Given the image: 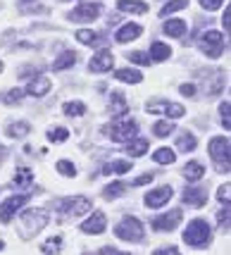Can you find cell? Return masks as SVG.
<instances>
[{
  "label": "cell",
  "mask_w": 231,
  "mask_h": 255,
  "mask_svg": "<svg viewBox=\"0 0 231 255\" xmlns=\"http://www.w3.org/2000/svg\"><path fill=\"white\" fill-rule=\"evenodd\" d=\"M117 7L121 12H133V14H143L148 12V2H138V0H119Z\"/></svg>",
  "instance_id": "ac0fdd59"
},
{
  "label": "cell",
  "mask_w": 231,
  "mask_h": 255,
  "mask_svg": "<svg viewBox=\"0 0 231 255\" xmlns=\"http://www.w3.org/2000/svg\"><path fill=\"white\" fill-rule=\"evenodd\" d=\"M169 198H172V189H169V186H160V189L150 191V193L145 196V205H148V208H162V205H167Z\"/></svg>",
  "instance_id": "5bb4252c"
},
{
  "label": "cell",
  "mask_w": 231,
  "mask_h": 255,
  "mask_svg": "<svg viewBox=\"0 0 231 255\" xmlns=\"http://www.w3.org/2000/svg\"><path fill=\"white\" fill-rule=\"evenodd\" d=\"M153 255H181L176 248H160V251H155Z\"/></svg>",
  "instance_id": "7dc6e473"
},
{
  "label": "cell",
  "mask_w": 231,
  "mask_h": 255,
  "mask_svg": "<svg viewBox=\"0 0 231 255\" xmlns=\"http://www.w3.org/2000/svg\"><path fill=\"white\" fill-rule=\"evenodd\" d=\"M217 198H220L222 203H229V184L220 186V191H217Z\"/></svg>",
  "instance_id": "ee69618b"
},
{
  "label": "cell",
  "mask_w": 231,
  "mask_h": 255,
  "mask_svg": "<svg viewBox=\"0 0 231 255\" xmlns=\"http://www.w3.org/2000/svg\"><path fill=\"white\" fill-rule=\"evenodd\" d=\"M5 155H7V150H5V145H0V162L5 160Z\"/></svg>",
  "instance_id": "f907efd6"
},
{
  "label": "cell",
  "mask_w": 231,
  "mask_h": 255,
  "mask_svg": "<svg viewBox=\"0 0 231 255\" xmlns=\"http://www.w3.org/2000/svg\"><path fill=\"white\" fill-rule=\"evenodd\" d=\"M29 131H31V127L26 122H12V124H7V131L5 133H7L10 138H24Z\"/></svg>",
  "instance_id": "d4e9b609"
},
{
  "label": "cell",
  "mask_w": 231,
  "mask_h": 255,
  "mask_svg": "<svg viewBox=\"0 0 231 255\" xmlns=\"http://www.w3.org/2000/svg\"><path fill=\"white\" fill-rule=\"evenodd\" d=\"M210 157L217 162L220 172H229V138L227 136H217L210 141Z\"/></svg>",
  "instance_id": "8992f818"
},
{
  "label": "cell",
  "mask_w": 231,
  "mask_h": 255,
  "mask_svg": "<svg viewBox=\"0 0 231 255\" xmlns=\"http://www.w3.org/2000/svg\"><path fill=\"white\" fill-rule=\"evenodd\" d=\"M41 251L45 255H57L62 251V236H53V239H48L45 244H41Z\"/></svg>",
  "instance_id": "f546056e"
},
{
  "label": "cell",
  "mask_w": 231,
  "mask_h": 255,
  "mask_svg": "<svg viewBox=\"0 0 231 255\" xmlns=\"http://www.w3.org/2000/svg\"><path fill=\"white\" fill-rule=\"evenodd\" d=\"M98 255H117V251L115 248H110V246H105V248H100Z\"/></svg>",
  "instance_id": "681fc988"
},
{
  "label": "cell",
  "mask_w": 231,
  "mask_h": 255,
  "mask_svg": "<svg viewBox=\"0 0 231 255\" xmlns=\"http://www.w3.org/2000/svg\"><path fill=\"white\" fill-rule=\"evenodd\" d=\"M129 110L126 108V100H124V96H121L119 91H115L110 96V112L115 115V117H119V115H124V112Z\"/></svg>",
  "instance_id": "7402d4cb"
},
{
  "label": "cell",
  "mask_w": 231,
  "mask_h": 255,
  "mask_svg": "<svg viewBox=\"0 0 231 255\" xmlns=\"http://www.w3.org/2000/svg\"><path fill=\"white\" fill-rule=\"evenodd\" d=\"M24 203H29V196L24 193V196H12L7 198L2 205H0V222H10L12 217H14V212L22 208Z\"/></svg>",
  "instance_id": "8fae6325"
},
{
  "label": "cell",
  "mask_w": 231,
  "mask_h": 255,
  "mask_svg": "<svg viewBox=\"0 0 231 255\" xmlns=\"http://www.w3.org/2000/svg\"><path fill=\"white\" fill-rule=\"evenodd\" d=\"M231 7H227V12H224V17H222V22H224V29H227V31H229V24H231Z\"/></svg>",
  "instance_id": "c3c4849f"
},
{
  "label": "cell",
  "mask_w": 231,
  "mask_h": 255,
  "mask_svg": "<svg viewBox=\"0 0 231 255\" xmlns=\"http://www.w3.org/2000/svg\"><path fill=\"white\" fill-rule=\"evenodd\" d=\"M222 2H224V0H200V5H203L205 10H220Z\"/></svg>",
  "instance_id": "7bdbcfd3"
},
{
  "label": "cell",
  "mask_w": 231,
  "mask_h": 255,
  "mask_svg": "<svg viewBox=\"0 0 231 255\" xmlns=\"http://www.w3.org/2000/svg\"><path fill=\"white\" fill-rule=\"evenodd\" d=\"M181 93L188 96V98H193V96H196V86H193V84H181Z\"/></svg>",
  "instance_id": "bcb514c9"
},
{
  "label": "cell",
  "mask_w": 231,
  "mask_h": 255,
  "mask_svg": "<svg viewBox=\"0 0 231 255\" xmlns=\"http://www.w3.org/2000/svg\"><path fill=\"white\" fill-rule=\"evenodd\" d=\"M174 129H176V127H174V124H169V122H155L153 133H155V136H160V138H165V136H169Z\"/></svg>",
  "instance_id": "d590c367"
},
{
  "label": "cell",
  "mask_w": 231,
  "mask_h": 255,
  "mask_svg": "<svg viewBox=\"0 0 231 255\" xmlns=\"http://www.w3.org/2000/svg\"><path fill=\"white\" fill-rule=\"evenodd\" d=\"M57 210V222H67L72 217H81L91 212V200L84 198V196H72V198H62L55 203Z\"/></svg>",
  "instance_id": "6da1fadb"
},
{
  "label": "cell",
  "mask_w": 231,
  "mask_h": 255,
  "mask_svg": "<svg viewBox=\"0 0 231 255\" xmlns=\"http://www.w3.org/2000/svg\"><path fill=\"white\" fill-rule=\"evenodd\" d=\"M48 138L60 143V141H67V138H69V131H67L65 127H55V129H50V131H48Z\"/></svg>",
  "instance_id": "74e56055"
},
{
  "label": "cell",
  "mask_w": 231,
  "mask_h": 255,
  "mask_svg": "<svg viewBox=\"0 0 231 255\" xmlns=\"http://www.w3.org/2000/svg\"><path fill=\"white\" fill-rule=\"evenodd\" d=\"M105 227H108L105 215H103V212H93L86 222L81 224V232H84V234H103V232H105Z\"/></svg>",
  "instance_id": "9a60e30c"
},
{
  "label": "cell",
  "mask_w": 231,
  "mask_h": 255,
  "mask_svg": "<svg viewBox=\"0 0 231 255\" xmlns=\"http://www.w3.org/2000/svg\"><path fill=\"white\" fill-rule=\"evenodd\" d=\"M119 255H129V253H119Z\"/></svg>",
  "instance_id": "11a10c76"
},
{
  "label": "cell",
  "mask_w": 231,
  "mask_h": 255,
  "mask_svg": "<svg viewBox=\"0 0 231 255\" xmlns=\"http://www.w3.org/2000/svg\"><path fill=\"white\" fill-rule=\"evenodd\" d=\"M124 193H126V184H124V181H112L110 186L103 191V198L112 200V198H119V196H124Z\"/></svg>",
  "instance_id": "83f0119b"
},
{
  "label": "cell",
  "mask_w": 231,
  "mask_h": 255,
  "mask_svg": "<svg viewBox=\"0 0 231 255\" xmlns=\"http://www.w3.org/2000/svg\"><path fill=\"white\" fill-rule=\"evenodd\" d=\"M31 181H33V172L29 167H19L14 172V186H31Z\"/></svg>",
  "instance_id": "f1b7e54d"
},
{
  "label": "cell",
  "mask_w": 231,
  "mask_h": 255,
  "mask_svg": "<svg viewBox=\"0 0 231 255\" xmlns=\"http://www.w3.org/2000/svg\"><path fill=\"white\" fill-rule=\"evenodd\" d=\"M153 160L155 162H160V165H172V162L176 160V155H174L172 148H160V150H155L153 153Z\"/></svg>",
  "instance_id": "4dcf8cb0"
},
{
  "label": "cell",
  "mask_w": 231,
  "mask_h": 255,
  "mask_svg": "<svg viewBox=\"0 0 231 255\" xmlns=\"http://www.w3.org/2000/svg\"><path fill=\"white\" fill-rule=\"evenodd\" d=\"M115 79H119L124 84H141V81H143V74L136 72V69H117V72H115Z\"/></svg>",
  "instance_id": "44dd1931"
},
{
  "label": "cell",
  "mask_w": 231,
  "mask_h": 255,
  "mask_svg": "<svg viewBox=\"0 0 231 255\" xmlns=\"http://www.w3.org/2000/svg\"><path fill=\"white\" fill-rule=\"evenodd\" d=\"M0 72H2V62H0Z\"/></svg>",
  "instance_id": "db71d44e"
},
{
  "label": "cell",
  "mask_w": 231,
  "mask_h": 255,
  "mask_svg": "<svg viewBox=\"0 0 231 255\" xmlns=\"http://www.w3.org/2000/svg\"><path fill=\"white\" fill-rule=\"evenodd\" d=\"M115 234L124 239V241H133V244H138V241H143L145 236V229L143 224L138 222L136 217H124L117 227H115Z\"/></svg>",
  "instance_id": "3957f363"
},
{
  "label": "cell",
  "mask_w": 231,
  "mask_h": 255,
  "mask_svg": "<svg viewBox=\"0 0 231 255\" xmlns=\"http://www.w3.org/2000/svg\"><path fill=\"white\" fill-rule=\"evenodd\" d=\"M141 33H143V29H141L138 24L131 22V24H124L119 31H117V36H115V38H117V43H129V41H136Z\"/></svg>",
  "instance_id": "2e32d148"
},
{
  "label": "cell",
  "mask_w": 231,
  "mask_h": 255,
  "mask_svg": "<svg viewBox=\"0 0 231 255\" xmlns=\"http://www.w3.org/2000/svg\"><path fill=\"white\" fill-rule=\"evenodd\" d=\"M186 5H188V0H169L165 7L160 10V14H162V17H167V14H172V12H176V10H184Z\"/></svg>",
  "instance_id": "e575fe53"
},
{
  "label": "cell",
  "mask_w": 231,
  "mask_h": 255,
  "mask_svg": "<svg viewBox=\"0 0 231 255\" xmlns=\"http://www.w3.org/2000/svg\"><path fill=\"white\" fill-rule=\"evenodd\" d=\"M74 62H77V55H74V53H62V55L53 62V72H62L67 67H72Z\"/></svg>",
  "instance_id": "d6a6232c"
},
{
  "label": "cell",
  "mask_w": 231,
  "mask_h": 255,
  "mask_svg": "<svg viewBox=\"0 0 231 255\" xmlns=\"http://www.w3.org/2000/svg\"><path fill=\"white\" fill-rule=\"evenodd\" d=\"M57 172H60L62 177H77V167L72 165L69 160H60V162H57Z\"/></svg>",
  "instance_id": "8d00e7d4"
},
{
  "label": "cell",
  "mask_w": 231,
  "mask_h": 255,
  "mask_svg": "<svg viewBox=\"0 0 231 255\" xmlns=\"http://www.w3.org/2000/svg\"><path fill=\"white\" fill-rule=\"evenodd\" d=\"M200 50L205 53L208 57H220L222 55V45H224V33L215 31V29H210L200 36Z\"/></svg>",
  "instance_id": "52a82bcc"
},
{
  "label": "cell",
  "mask_w": 231,
  "mask_h": 255,
  "mask_svg": "<svg viewBox=\"0 0 231 255\" xmlns=\"http://www.w3.org/2000/svg\"><path fill=\"white\" fill-rule=\"evenodd\" d=\"M22 96H24V91L14 89V91H10V93H0V100H5V103H19Z\"/></svg>",
  "instance_id": "60d3db41"
},
{
  "label": "cell",
  "mask_w": 231,
  "mask_h": 255,
  "mask_svg": "<svg viewBox=\"0 0 231 255\" xmlns=\"http://www.w3.org/2000/svg\"><path fill=\"white\" fill-rule=\"evenodd\" d=\"M169 55H172V48L157 41V43H153V48H150V55H148V57H150V60H155V62H165Z\"/></svg>",
  "instance_id": "603a6c76"
},
{
  "label": "cell",
  "mask_w": 231,
  "mask_h": 255,
  "mask_svg": "<svg viewBox=\"0 0 231 255\" xmlns=\"http://www.w3.org/2000/svg\"><path fill=\"white\" fill-rule=\"evenodd\" d=\"M131 169V162H126V160H112L108 165L103 167V174H126Z\"/></svg>",
  "instance_id": "ffe728a7"
},
{
  "label": "cell",
  "mask_w": 231,
  "mask_h": 255,
  "mask_svg": "<svg viewBox=\"0 0 231 255\" xmlns=\"http://www.w3.org/2000/svg\"><path fill=\"white\" fill-rule=\"evenodd\" d=\"M184 203L191 205V208H203L208 203V191L203 189V186H188L184 191Z\"/></svg>",
  "instance_id": "4fadbf2b"
},
{
  "label": "cell",
  "mask_w": 231,
  "mask_h": 255,
  "mask_svg": "<svg viewBox=\"0 0 231 255\" xmlns=\"http://www.w3.org/2000/svg\"><path fill=\"white\" fill-rule=\"evenodd\" d=\"M112 65H115V57H112L110 50H100V53H96V55L91 57L88 69L91 72H110Z\"/></svg>",
  "instance_id": "7c38bea8"
},
{
  "label": "cell",
  "mask_w": 231,
  "mask_h": 255,
  "mask_svg": "<svg viewBox=\"0 0 231 255\" xmlns=\"http://www.w3.org/2000/svg\"><path fill=\"white\" fill-rule=\"evenodd\" d=\"M126 57H129L131 62H136V65H148V62H150V57L145 55V53H141V50H133V53H126Z\"/></svg>",
  "instance_id": "ab89813d"
},
{
  "label": "cell",
  "mask_w": 231,
  "mask_h": 255,
  "mask_svg": "<svg viewBox=\"0 0 231 255\" xmlns=\"http://www.w3.org/2000/svg\"><path fill=\"white\" fill-rule=\"evenodd\" d=\"M45 224H48V210H45V208L26 210L22 217H19V236H22V239H33Z\"/></svg>",
  "instance_id": "7a4b0ae2"
},
{
  "label": "cell",
  "mask_w": 231,
  "mask_h": 255,
  "mask_svg": "<svg viewBox=\"0 0 231 255\" xmlns=\"http://www.w3.org/2000/svg\"><path fill=\"white\" fill-rule=\"evenodd\" d=\"M2 248H5V246H2V241H0V251H2Z\"/></svg>",
  "instance_id": "816d5d0a"
},
{
  "label": "cell",
  "mask_w": 231,
  "mask_h": 255,
  "mask_svg": "<svg viewBox=\"0 0 231 255\" xmlns=\"http://www.w3.org/2000/svg\"><path fill=\"white\" fill-rule=\"evenodd\" d=\"M74 36H77L79 43H84V45H93V43H98L100 38H103L98 31H88V29H81V31H77Z\"/></svg>",
  "instance_id": "1f68e13d"
},
{
  "label": "cell",
  "mask_w": 231,
  "mask_h": 255,
  "mask_svg": "<svg viewBox=\"0 0 231 255\" xmlns=\"http://www.w3.org/2000/svg\"><path fill=\"white\" fill-rule=\"evenodd\" d=\"M203 174H205V167L200 165V162H188L184 167V177L188 181H198V179H203Z\"/></svg>",
  "instance_id": "4316f807"
},
{
  "label": "cell",
  "mask_w": 231,
  "mask_h": 255,
  "mask_svg": "<svg viewBox=\"0 0 231 255\" xmlns=\"http://www.w3.org/2000/svg\"><path fill=\"white\" fill-rule=\"evenodd\" d=\"M217 222H220L222 229H227V227H229V203H224V208L217 212Z\"/></svg>",
  "instance_id": "b9f144b4"
},
{
  "label": "cell",
  "mask_w": 231,
  "mask_h": 255,
  "mask_svg": "<svg viewBox=\"0 0 231 255\" xmlns=\"http://www.w3.org/2000/svg\"><path fill=\"white\" fill-rule=\"evenodd\" d=\"M150 181H153V174L148 172V174H141V177L136 179V181H133L131 186H143V184H150Z\"/></svg>",
  "instance_id": "f6af8a7d"
},
{
  "label": "cell",
  "mask_w": 231,
  "mask_h": 255,
  "mask_svg": "<svg viewBox=\"0 0 231 255\" xmlns=\"http://www.w3.org/2000/svg\"><path fill=\"white\" fill-rule=\"evenodd\" d=\"M145 110L150 112V115H167V117H174V120L186 115L184 105H179V103H169V100H150Z\"/></svg>",
  "instance_id": "ba28073f"
},
{
  "label": "cell",
  "mask_w": 231,
  "mask_h": 255,
  "mask_svg": "<svg viewBox=\"0 0 231 255\" xmlns=\"http://www.w3.org/2000/svg\"><path fill=\"white\" fill-rule=\"evenodd\" d=\"M48 91H50V79L48 77H36V79H31V84L26 86V93H29V96H36V98L45 96Z\"/></svg>",
  "instance_id": "e0dca14e"
},
{
  "label": "cell",
  "mask_w": 231,
  "mask_h": 255,
  "mask_svg": "<svg viewBox=\"0 0 231 255\" xmlns=\"http://www.w3.org/2000/svg\"><path fill=\"white\" fill-rule=\"evenodd\" d=\"M181 217H184V212L176 208V210L167 212V215L155 217V220H153V229H155V232H174L176 224L181 222Z\"/></svg>",
  "instance_id": "30bf717a"
},
{
  "label": "cell",
  "mask_w": 231,
  "mask_h": 255,
  "mask_svg": "<svg viewBox=\"0 0 231 255\" xmlns=\"http://www.w3.org/2000/svg\"><path fill=\"white\" fill-rule=\"evenodd\" d=\"M100 14H103V5H98V2H84V5H79L77 10L69 12V19L72 22H93V19H98Z\"/></svg>",
  "instance_id": "9c48e42d"
},
{
  "label": "cell",
  "mask_w": 231,
  "mask_h": 255,
  "mask_svg": "<svg viewBox=\"0 0 231 255\" xmlns=\"http://www.w3.org/2000/svg\"><path fill=\"white\" fill-rule=\"evenodd\" d=\"M126 153L131 157H141L148 153V141L145 138H136V141H126V148H124Z\"/></svg>",
  "instance_id": "d6986e66"
},
{
  "label": "cell",
  "mask_w": 231,
  "mask_h": 255,
  "mask_svg": "<svg viewBox=\"0 0 231 255\" xmlns=\"http://www.w3.org/2000/svg\"><path fill=\"white\" fill-rule=\"evenodd\" d=\"M84 112H86V105H84L81 100L65 103V115H69V117H79V115H84Z\"/></svg>",
  "instance_id": "836d02e7"
},
{
  "label": "cell",
  "mask_w": 231,
  "mask_h": 255,
  "mask_svg": "<svg viewBox=\"0 0 231 255\" xmlns=\"http://www.w3.org/2000/svg\"><path fill=\"white\" fill-rule=\"evenodd\" d=\"M229 108L231 103L229 100H224L220 105V112H222V124H224V129H231V115H229Z\"/></svg>",
  "instance_id": "f35d334b"
},
{
  "label": "cell",
  "mask_w": 231,
  "mask_h": 255,
  "mask_svg": "<svg viewBox=\"0 0 231 255\" xmlns=\"http://www.w3.org/2000/svg\"><path fill=\"white\" fill-rule=\"evenodd\" d=\"M184 241L188 246H196V248L205 246L210 241V224L205 220H193L184 232Z\"/></svg>",
  "instance_id": "277c9868"
},
{
  "label": "cell",
  "mask_w": 231,
  "mask_h": 255,
  "mask_svg": "<svg viewBox=\"0 0 231 255\" xmlns=\"http://www.w3.org/2000/svg\"><path fill=\"white\" fill-rule=\"evenodd\" d=\"M136 131H138L136 120H119V122H112L108 127V136H110L112 141H117V143L131 141L133 136H136Z\"/></svg>",
  "instance_id": "5b68a950"
},
{
  "label": "cell",
  "mask_w": 231,
  "mask_h": 255,
  "mask_svg": "<svg viewBox=\"0 0 231 255\" xmlns=\"http://www.w3.org/2000/svg\"><path fill=\"white\" fill-rule=\"evenodd\" d=\"M165 33L174 36V38L184 36V33H186V22H184V19H167L165 22Z\"/></svg>",
  "instance_id": "cb8c5ba5"
},
{
  "label": "cell",
  "mask_w": 231,
  "mask_h": 255,
  "mask_svg": "<svg viewBox=\"0 0 231 255\" xmlns=\"http://www.w3.org/2000/svg\"><path fill=\"white\" fill-rule=\"evenodd\" d=\"M176 148L179 150H184V153H191V150H196V136L193 133H179V138H176Z\"/></svg>",
  "instance_id": "484cf974"
},
{
  "label": "cell",
  "mask_w": 231,
  "mask_h": 255,
  "mask_svg": "<svg viewBox=\"0 0 231 255\" xmlns=\"http://www.w3.org/2000/svg\"><path fill=\"white\" fill-rule=\"evenodd\" d=\"M19 2H31V0H19Z\"/></svg>",
  "instance_id": "f5cc1de1"
}]
</instances>
